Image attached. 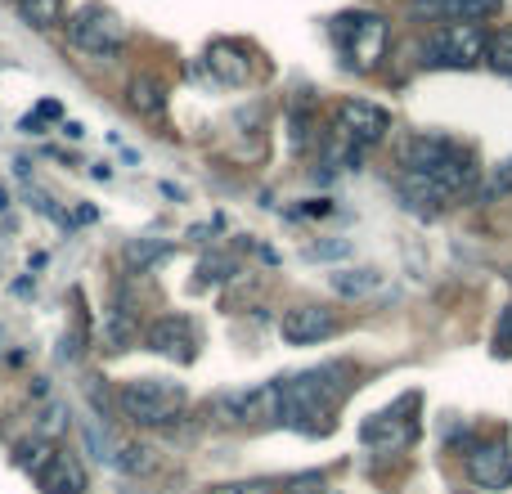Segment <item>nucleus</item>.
<instances>
[{"label":"nucleus","instance_id":"f257e3e1","mask_svg":"<svg viewBox=\"0 0 512 494\" xmlns=\"http://www.w3.org/2000/svg\"><path fill=\"white\" fill-rule=\"evenodd\" d=\"M396 162L405 176V207L414 212H441L450 198H463L477 189L481 162L468 144L450 140V135H427L409 131L396 144Z\"/></svg>","mask_w":512,"mask_h":494},{"label":"nucleus","instance_id":"f03ea898","mask_svg":"<svg viewBox=\"0 0 512 494\" xmlns=\"http://www.w3.org/2000/svg\"><path fill=\"white\" fill-rule=\"evenodd\" d=\"M342 373L333 364L324 369H310V373H297V378L279 382V396H283V423L297 427V432H310V436H324L333 427V400L342 396Z\"/></svg>","mask_w":512,"mask_h":494},{"label":"nucleus","instance_id":"7ed1b4c3","mask_svg":"<svg viewBox=\"0 0 512 494\" xmlns=\"http://www.w3.org/2000/svg\"><path fill=\"white\" fill-rule=\"evenodd\" d=\"M328 32H333V45L342 54L346 72H355V77L378 68L391 41V23L382 14H373V9H342L328 23Z\"/></svg>","mask_w":512,"mask_h":494},{"label":"nucleus","instance_id":"20e7f679","mask_svg":"<svg viewBox=\"0 0 512 494\" xmlns=\"http://www.w3.org/2000/svg\"><path fill=\"white\" fill-rule=\"evenodd\" d=\"M185 405V387L167 378H131L117 387V414L135 427H176Z\"/></svg>","mask_w":512,"mask_h":494},{"label":"nucleus","instance_id":"39448f33","mask_svg":"<svg viewBox=\"0 0 512 494\" xmlns=\"http://www.w3.org/2000/svg\"><path fill=\"white\" fill-rule=\"evenodd\" d=\"M63 32L90 59H117L126 50V23L117 18V9L99 5V0H86L81 9H72L63 18Z\"/></svg>","mask_w":512,"mask_h":494},{"label":"nucleus","instance_id":"423d86ee","mask_svg":"<svg viewBox=\"0 0 512 494\" xmlns=\"http://www.w3.org/2000/svg\"><path fill=\"white\" fill-rule=\"evenodd\" d=\"M427 68H477L486 59V27L481 23H436L418 41Z\"/></svg>","mask_w":512,"mask_h":494},{"label":"nucleus","instance_id":"0eeeda50","mask_svg":"<svg viewBox=\"0 0 512 494\" xmlns=\"http://www.w3.org/2000/svg\"><path fill=\"white\" fill-rule=\"evenodd\" d=\"M207 414L225 427H265V423H283V396L279 382H256V387L239 391H221L212 396Z\"/></svg>","mask_w":512,"mask_h":494},{"label":"nucleus","instance_id":"6e6552de","mask_svg":"<svg viewBox=\"0 0 512 494\" xmlns=\"http://www.w3.org/2000/svg\"><path fill=\"white\" fill-rule=\"evenodd\" d=\"M463 472L477 490L486 494H504L512 490V450L504 436H490V441H477L463 450Z\"/></svg>","mask_w":512,"mask_h":494},{"label":"nucleus","instance_id":"1a4fd4ad","mask_svg":"<svg viewBox=\"0 0 512 494\" xmlns=\"http://www.w3.org/2000/svg\"><path fill=\"white\" fill-rule=\"evenodd\" d=\"M333 131H342L351 144H360L364 153L373 149V144L387 140L391 131V113L382 104H369V99H342L333 113Z\"/></svg>","mask_w":512,"mask_h":494},{"label":"nucleus","instance_id":"9d476101","mask_svg":"<svg viewBox=\"0 0 512 494\" xmlns=\"http://www.w3.org/2000/svg\"><path fill=\"white\" fill-rule=\"evenodd\" d=\"M144 346H149L153 355L176 360V364H194L198 328H194V319H185V315H158L149 328H144Z\"/></svg>","mask_w":512,"mask_h":494},{"label":"nucleus","instance_id":"9b49d317","mask_svg":"<svg viewBox=\"0 0 512 494\" xmlns=\"http://www.w3.org/2000/svg\"><path fill=\"white\" fill-rule=\"evenodd\" d=\"M32 481L41 494H86V468L77 463V454L59 445H50V454L32 468Z\"/></svg>","mask_w":512,"mask_h":494},{"label":"nucleus","instance_id":"f8f14e48","mask_svg":"<svg viewBox=\"0 0 512 494\" xmlns=\"http://www.w3.org/2000/svg\"><path fill=\"white\" fill-rule=\"evenodd\" d=\"M279 333L288 346H315L337 333V315L328 306H292V310H283Z\"/></svg>","mask_w":512,"mask_h":494},{"label":"nucleus","instance_id":"ddd939ff","mask_svg":"<svg viewBox=\"0 0 512 494\" xmlns=\"http://www.w3.org/2000/svg\"><path fill=\"white\" fill-rule=\"evenodd\" d=\"M414 14L436 23H486L504 14V0H414Z\"/></svg>","mask_w":512,"mask_h":494},{"label":"nucleus","instance_id":"4468645a","mask_svg":"<svg viewBox=\"0 0 512 494\" xmlns=\"http://www.w3.org/2000/svg\"><path fill=\"white\" fill-rule=\"evenodd\" d=\"M207 72H212L221 86H248L252 72H256V63H252L248 45H239V41H212V45H207Z\"/></svg>","mask_w":512,"mask_h":494},{"label":"nucleus","instance_id":"2eb2a0df","mask_svg":"<svg viewBox=\"0 0 512 494\" xmlns=\"http://www.w3.org/2000/svg\"><path fill=\"white\" fill-rule=\"evenodd\" d=\"M396 414H400V405L387 409V414H378V418H369V423H364V441L378 445V450H400V445L414 441L418 423L414 418H396Z\"/></svg>","mask_w":512,"mask_h":494},{"label":"nucleus","instance_id":"dca6fc26","mask_svg":"<svg viewBox=\"0 0 512 494\" xmlns=\"http://www.w3.org/2000/svg\"><path fill=\"white\" fill-rule=\"evenodd\" d=\"M328 288H333L337 297H373V292L382 288V274L369 270V265H351V270H333Z\"/></svg>","mask_w":512,"mask_h":494},{"label":"nucleus","instance_id":"f3484780","mask_svg":"<svg viewBox=\"0 0 512 494\" xmlns=\"http://www.w3.org/2000/svg\"><path fill=\"white\" fill-rule=\"evenodd\" d=\"M126 104H131L140 117H162L167 113V90H162V81H153V77H135L131 86H126Z\"/></svg>","mask_w":512,"mask_h":494},{"label":"nucleus","instance_id":"a211bd4d","mask_svg":"<svg viewBox=\"0 0 512 494\" xmlns=\"http://www.w3.org/2000/svg\"><path fill=\"white\" fill-rule=\"evenodd\" d=\"M113 468L126 472V477H149V472L158 468V454H153L149 445H140V441H126V445H117L113 450Z\"/></svg>","mask_w":512,"mask_h":494},{"label":"nucleus","instance_id":"6ab92c4d","mask_svg":"<svg viewBox=\"0 0 512 494\" xmlns=\"http://www.w3.org/2000/svg\"><path fill=\"white\" fill-rule=\"evenodd\" d=\"M472 198H477V203H499V198H512V158L495 162V167L486 171V180H477Z\"/></svg>","mask_w":512,"mask_h":494},{"label":"nucleus","instance_id":"aec40b11","mask_svg":"<svg viewBox=\"0 0 512 494\" xmlns=\"http://www.w3.org/2000/svg\"><path fill=\"white\" fill-rule=\"evenodd\" d=\"M126 265H131V270H149V265H158V261H167L171 256V243H158V239H131L126 243Z\"/></svg>","mask_w":512,"mask_h":494},{"label":"nucleus","instance_id":"412c9836","mask_svg":"<svg viewBox=\"0 0 512 494\" xmlns=\"http://www.w3.org/2000/svg\"><path fill=\"white\" fill-rule=\"evenodd\" d=\"M486 63L495 72H508V77H512V27L486 32Z\"/></svg>","mask_w":512,"mask_h":494},{"label":"nucleus","instance_id":"4be33fe9","mask_svg":"<svg viewBox=\"0 0 512 494\" xmlns=\"http://www.w3.org/2000/svg\"><path fill=\"white\" fill-rule=\"evenodd\" d=\"M207 494H279V481H265V477H248V481H221Z\"/></svg>","mask_w":512,"mask_h":494},{"label":"nucleus","instance_id":"5701e85b","mask_svg":"<svg viewBox=\"0 0 512 494\" xmlns=\"http://www.w3.org/2000/svg\"><path fill=\"white\" fill-rule=\"evenodd\" d=\"M495 346H499V351H512V306L504 310V319H499V333H495Z\"/></svg>","mask_w":512,"mask_h":494},{"label":"nucleus","instance_id":"b1692460","mask_svg":"<svg viewBox=\"0 0 512 494\" xmlns=\"http://www.w3.org/2000/svg\"><path fill=\"white\" fill-rule=\"evenodd\" d=\"M346 252H351L346 243H319V247H310L306 256H346Z\"/></svg>","mask_w":512,"mask_h":494},{"label":"nucleus","instance_id":"393cba45","mask_svg":"<svg viewBox=\"0 0 512 494\" xmlns=\"http://www.w3.org/2000/svg\"><path fill=\"white\" fill-rule=\"evenodd\" d=\"M0 355H5V328H0Z\"/></svg>","mask_w":512,"mask_h":494}]
</instances>
